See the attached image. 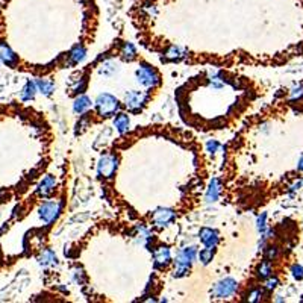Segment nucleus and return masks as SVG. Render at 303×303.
I'll use <instances>...</instances> for the list:
<instances>
[{
    "instance_id": "25",
    "label": "nucleus",
    "mask_w": 303,
    "mask_h": 303,
    "mask_svg": "<svg viewBox=\"0 0 303 303\" xmlns=\"http://www.w3.org/2000/svg\"><path fill=\"white\" fill-rule=\"evenodd\" d=\"M258 276H259L261 279H267V278L272 276V266H270L267 261L261 262V266L258 267Z\"/></svg>"
},
{
    "instance_id": "35",
    "label": "nucleus",
    "mask_w": 303,
    "mask_h": 303,
    "mask_svg": "<svg viewBox=\"0 0 303 303\" xmlns=\"http://www.w3.org/2000/svg\"><path fill=\"white\" fill-rule=\"evenodd\" d=\"M302 185H303L302 180H297V182H294V183L290 186V191H291V193H296V191H299V190L302 188Z\"/></svg>"
},
{
    "instance_id": "27",
    "label": "nucleus",
    "mask_w": 303,
    "mask_h": 303,
    "mask_svg": "<svg viewBox=\"0 0 303 303\" xmlns=\"http://www.w3.org/2000/svg\"><path fill=\"white\" fill-rule=\"evenodd\" d=\"M87 84H88L87 76H82V78L74 84V87L71 88V91H73V93H84L85 88H87Z\"/></svg>"
},
{
    "instance_id": "30",
    "label": "nucleus",
    "mask_w": 303,
    "mask_h": 303,
    "mask_svg": "<svg viewBox=\"0 0 303 303\" xmlns=\"http://www.w3.org/2000/svg\"><path fill=\"white\" fill-rule=\"evenodd\" d=\"M278 285H279V281L276 278H267V282L264 284V288L267 291H273L275 288H278Z\"/></svg>"
},
{
    "instance_id": "17",
    "label": "nucleus",
    "mask_w": 303,
    "mask_h": 303,
    "mask_svg": "<svg viewBox=\"0 0 303 303\" xmlns=\"http://www.w3.org/2000/svg\"><path fill=\"white\" fill-rule=\"evenodd\" d=\"M38 262H40V266H43V267H49V266H55V264L58 262V259H56V255H55L52 250L46 249V250H43V252L40 253Z\"/></svg>"
},
{
    "instance_id": "16",
    "label": "nucleus",
    "mask_w": 303,
    "mask_h": 303,
    "mask_svg": "<svg viewBox=\"0 0 303 303\" xmlns=\"http://www.w3.org/2000/svg\"><path fill=\"white\" fill-rule=\"evenodd\" d=\"M36 85H35V82H32V81H27L26 84H24V87L21 88V91H20V99L23 100V102H29V100H33L35 99V94H36Z\"/></svg>"
},
{
    "instance_id": "4",
    "label": "nucleus",
    "mask_w": 303,
    "mask_h": 303,
    "mask_svg": "<svg viewBox=\"0 0 303 303\" xmlns=\"http://www.w3.org/2000/svg\"><path fill=\"white\" fill-rule=\"evenodd\" d=\"M61 209H62V205L59 202H56V200L44 202L40 206V209H38V215H40V218L44 223L50 224V223H53L58 218V215L61 214Z\"/></svg>"
},
{
    "instance_id": "3",
    "label": "nucleus",
    "mask_w": 303,
    "mask_h": 303,
    "mask_svg": "<svg viewBox=\"0 0 303 303\" xmlns=\"http://www.w3.org/2000/svg\"><path fill=\"white\" fill-rule=\"evenodd\" d=\"M137 81L140 85L146 87V88H153L156 85H159L161 78L158 74V71L147 64H143L138 70H137Z\"/></svg>"
},
{
    "instance_id": "11",
    "label": "nucleus",
    "mask_w": 303,
    "mask_h": 303,
    "mask_svg": "<svg viewBox=\"0 0 303 303\" xmlns=\"http://www.w3.org/2000/svg\"><path fill=\"white\" fill-rule=\"evenodd\" d=\"M55 185H56L55 176L47 174V176L40 182V185H38V188H36V193H38L41 197H49V196L53 194V191H55Z\"/></svg>"
},
{
    "instance_id": "29",
    "label": "nucleus",
    "mask_w": 303,
    "mask_h": 303,
    "mask_svg": "<svg viewBox=\"0 0 303 303\" xmlns=\"http://www.w3.org/2000/svg\"><path fill=\"white\" fill-rule=\"evenodd\" d=\"M70 278H71V281L76 282V284H82V282H84V273H82L81 269H73Z\"/></svg>"
},
{
    "instance_id": "6",
    "label": "nucleus",
    "mask_w": 303,
    "mask_h": 303,
    "mask_svg": "<svg viewBox=\"0 0 303 303\" xmlns=\"http://www.w3.org/2000/svg\"><path fill=\"white\" fill-rule=\"evenodd\" d=\"M147 102V96L143 91H128L125 96V105L129 111L132 112H138Z\"/></svg>"
},
{
    "instance_id": "37",
    "label": "nucleus",
    "mask_w": 303,
    "mask_h": 303,
    "mask_svg": "<svg viewBox=\"0 0 303 303\" xmlns=\"http://www.w3.org/2000/svg\"><path fill=\"white\" fill-rule=\"evenodd\" d=\"M3 199H5V196L2 194V191H0V202H3Z\"/></svg>"
},
{
    "instance_id": "33",
    "label": "nucleus",
    "mask_w": 303,
    "mask_h": 303,
    "mask_svg": "<svg viewBox=\"0 0 303 303\" xmlns=\"http://www.w3.org/2000/svg\"><path fill=\"white\" fill-rule=\"evenodd\" d=\"M267 259L269 261H272V259H275L276 256H278V247H269L267 249Z\"/></svg>"
},
{
    "instance_id": "12",
    "label": "nucleus",
    "mask_w": 303,
    "mask_h": 303,
    "mask_svg": "<svg viewBox=\"0 0 303 303\" xmlns=\"http://www.w3.org/2000/svg\"><path fill=\"white\" fill-rule=\"evenodd\" d=\"M196 256H197V250H196V247H186V249H182V250H179L177 255H176V264H183V266L191 267V264L196 261Z\"/></svg>"
},
{
    "instance_id": "23",
    "label": "nucleus",
    "mask_w": 303,
    "mask_h": 303,
    "mask_svg": "<svg viewBox=\"0 0 303 303\" xmlns=\"http://www.w3.org/2000/svg\"><path fill=\"white\" fill-rule=\"evenodd\" d=\"M256 228H258V232L261 234V237L262 238H266V234H267V214H261V215H258V218H256ZM267 240V238H266Z\"/></svg>"
},
{
    "instance_id": "38",
    "label": "nucleus",
    "mask_w": 303,
    "mask_h": 303,
    "mask_svg": "<svg viewBox=\"0 0 303 303\" xmlns=\"http://www.w3.org/2000/svg\"><path fill=\"white\" fill-rule=\"evenodd\" d=\"M0 64H2V62H0Z\"/></svg>"
},
{
    "instance_id": "15",
    "label": "nucleus",
    "mask_w": 303,
    "mask_h": 303,
    "mask_svg": "<svg viewBox=\"0 0 303 303\" xmlns=\"http://www.w3.org/2000/svg\"><path fill=\"white\" fill-rule=\"evenodd\" d=\"M220 190H221L220 180H218V179H212L211 183H209V186H208L206 196H205L206 202H208V203L217 202V199H218V196H220Z\"/></svg>"
},
{
    "instance_id": "8",
    "label": "nucleus",
    "mask_w": 303,
    "mask_h": 303,
    "mask_svg": "<svg viewBox=\"0 0 303 303\" xmlns=\"http://www.w3.org/2000/svg\"><path fill=\"white\" fill-rule=\"evenodd\" d=\"M0 62L11 68H15L18 64V56L3 40H0Z\"/></svg>"
},
{
    "instance_id": "24",
    "label": "nucleus",
    "mask_w": 303,
    "mask_h": 303,
    "mask_svg": "<svg viewBox=\"0 0 303 303\" xmlns=\"http://www.w3.org/2000/svg\"><path fill=\"white\" fill-rule=\"evenodd\" d=\"M214 249H203V250H200V253L197 255L199 256V259H200V262L203 264V266H208L211 261H212V258H214V252H212Z\"/></svg>"
},
{
    "instance_id": "14",
    "label": "nucleus",
    "mask_w": 303,
    "mask_h": 303,
    "mask_svg": "<svg viewBox=\"0 0 303 303\" xmlns=\"http://www.w3.org/2000/svg\"><path fill=\"white\" fill-rule=\"evenodd\" d=\"M186 56V50L179 47V46H171L167 52H165V61H171V62H179Z\"/></svg>"
},
{
    "instance_id": "32",
    "label": "nucleus",
    "mask_w": 303,
    "mask_h": 303,
    "mask_svg": "<svg viewBox=\"0 0 303 303\" xmlns=\"http://www.w3.org/2000/svg\"><path fill=\"white\" fill-rule=\"evenodd\" d=\"M303 97V87H297L291 90V99L293 100H300Z\"/></svg>"
},
{
    "instance_id": "26",
    "label": "nucleus",
    "mask_w": 303,
    "mask_h": 303,
    "mask_svg": "<svg viewBox=\"0 0 303 303\" xmlns=\"http://www.w3.org/2000/svg\"><path fill=\"white\" fill-rule=\"evenodd\" d=\"M188 273H190V267L188 266H183V264H176V267H174V270H173V276L174 278H185V276H188Z\"/></svg>"
},
{
    "instance_id": "10",
    "label": "nucleus",
    "mask_w": 303,
    "mask_h": 303,
    "mask_svg": "<svg viewBox=\"0 0 303 303\" xmlns=\"http://www.w3.org/2000/svg\"><path fill=\"white\" fill-rule=\"evenodd\" d=\"M153 259H155V266L158 269H164L170 264L171 261V253H170V249L165 247V246H161L158 247L155 252H153Z\"/></svg>"
},
{
    "instance_id": "7",
    "label": "nucleus",
    "mask_w": 303,
    "mask_h": 303,
    "mask_svg": "<svg viewBox=\"0 0 303 303\" xmlns=\"http://www.w3.org/2000/svg\"><path fill=\"white\" fill-rule=\"evenodd\" d=\"M176 218V214L174 211L168 209V208H159L153 212L152 215V223L156 226V228H164V226H168L170 223H173Z\"/></svg>"
},
{
    "instance_id": "28",
    "label": "nucleus",
    "mask_w": 303,
    "mask_h": 303,
    "mask_svg": "<svg viewBox=\"0 0 303 303\" xmlns=\"http://www.w3.org/2000/svg\"><path fill=\"white\" fill-rule=\"evenodd\" d=\"M291 275L296 281H303V266L300 264H294L291 267Z\"/></svg>"
},
{
    "instance_id": "13",
    "label": "nucleus",
    "mask_w": 303,
    "mask_h": 303,
    "mask_svg": "<svg viewBox=\"0 0 303 303\" xmlns=\"http://www.w3.org/2000/svg\"><path fill=\"white\" fill-rule=\"evenodd\" d=\"M85 56H87V49L82 44H78L68 53V64L70 65H76V64L82 62L85 59Z\"/></svg>"
},
{
    "instance_id": "18",
    "label": "nucleus",
    "mask_w": 303,
    "mask_h": 303,
    "mask_svg": "<svg viewBox=\"0 0 303 303\" xmlns=\"http://www.w3.org/2000/svg\"><path fill=\"white\" fill-rule=\"evenodd\" d=\"M90 106H91L90 97H87V96H79V97L74 100V103H73V111H74L76 114H84Z\"/></svg>"
},
{
    "instance_id": "34",
    "label": "nucleus",
    "mask_w": 303,
    "mask_h": 303,
    "mask_svg": "<svg viewBox=\"0 0 303 303\" xmlns=\"http://www.w3.org/2000/svg\"><path fill=\"white\" fill-rule=\"evenodd\" d=\"M261 290H255L253 293H250V296H249V300L250 302H256V300H259V297H261Z\"/></svg>"
},
{
    "instance_id": "21",
    "label": "nucleus",
    "mask_w": 303,
    "mask_h": 303,
    "mask_svg": "<svg viewBox=\"0 0 303 303\" xmlns=\"http://www.w3.org/2000/svg\"><path fill=\"white\" fill-rule=\"evenodd\" d=\"M122 58L125 61H128V62H131V61H134L137 58V50H135L134 44H131V43H125L123 44V47H122Z\"/></svg>"
},
{
    "instance_id": "31",
    "label": "nucleus",
    "mask_w": 303,
    "mask_h": 303,
    "mask_svg": "<svg viewBox=\"0 0 303 303\" xmlns=\"http://www.w3.org/2000/svg\"><path fill=\"white\" fill-rule=\"evenodd\" d=\"M206 149L209 153H215V152L221 150V144L218 143V141H215V140H211V141H208V144H206Z\"/></svg>"
},
{
    "instance_id": "9",
    "label": "nucleus",
    "mask_w": 303,
    "mask_h": 303,
    "mask_svg": "<svg viewBox=\"0 0 303 303\" xmlns=\"http://www.w3.org/2000/svg\"><path fill=\"white\" fill-rule=\"evenodd\" d=\"M200 241L205 247L208 249H215L220 238H218V232L214 231V229H209V228H203L200 231Z\"/></svg>"
},
{
    "instance_id": "22",
    "label": "nucleus",
    "mask_w": 303,
    "mask_h": 303,
    "mask_svg": "<svg viewBox=\"0 0 303 303\" xmlns=\"http://www.w3.org/2000/svg\"><path fill=\"white\" fill-rule=\"evenodd\" d=\"M100 74H103V76H106V78H111L112 74H116L117 73V64L114 62V61H106V62H103L102 65H100Z\"/></svg>"
},
{
    "instance_id": "20",
    "label": "nucleus",
    "mask_w": 303,
    "mask_h": 303,
    "mask_svg": "<svg viewBox=\"0 0 303 303\" xmlns=\"http://www.w3.org/2000/svg\"><path fill=\"white\" fill-rule=\"evenodd\" d=\"M35 85H36V90L43 96H50L53 93V90H55V85L50 81H47V79H36Z\"/></svg>"
},
{
    "instance_id": "5",
    "label": "nucleus",
    "mask_w": 303,
    "mask_h": 303,
    "mask_svg": "<svg viewBox=\"0 0 303 303\" xmlns=\"http://www.w3.org/2000/svg\"><path fill=\"white\" fill-rule=\"evenodd\" d=\"M119 167V159L114 155H103L99 159L97 164V173L102 177H112L116 174V170Z\"/></svg>"
},
{
    "instance_id": "1",
    "label": "nucleus",
    "mask_w": 303,
    "mask_h": 303,
    "mask_svg": "<svg viewBox=\"0 0 303 303\" xmlns=\"http://www.w3.org/2000/svg\"><path fill=\"white\" fill-rule=\"evenodd\" d=\"M96 109L102 117H111L116 112H119L120 102L112 94L103 93V94H99L96 99Z\"/></svg>"
},
{
    "instance_id": "19",
    "label": "nucleus",
    "mask_w": 303,
    "mask_h": 303,
    "mask_svg": "<svg viewBox=\"0 0 303 303\" xmlns=\"http://www.w3.org/2000/svg\"><path fill=\"white\" fill-rule=\"evenodd\" d=\"M129 125H131V120H129V116H128V114H119V116L114 119V126L117 128V131H119L120 134L128 132Z\"/></svg>"
},
{
    "instance_id": "2",
    "label": "nucleus",
    "mask_w": 303,
    "mask_h": 303,
    "mask_svg": "<svg viewBox=\"0 0 303 303\" xmlns=\"http://www.w3.org/2000/svg\"><path fill=\"white\" fill-rule=\"evenodd\" d=\"M238 290V284L237 281L231 279V278H226L220 282H217L212 290H211V296L214 299H228L231 296H234Z\"/></svg>"
},
{
    "instance_id": "36",
    "label": "nucleus",
    "mask_w": 303,
    "mask_h": 303,
    "mask_svg": "<svg viewBox=\"0 0 303 303\" xmlns=\"http://www.w3.org/2000/svg\"><path fill=\"white\" fill-rule=\"evenodd\" d=\"M297 170L303 173V155L300 156V159H299V162H297Z\"/></svg>"
}]
</instances>
